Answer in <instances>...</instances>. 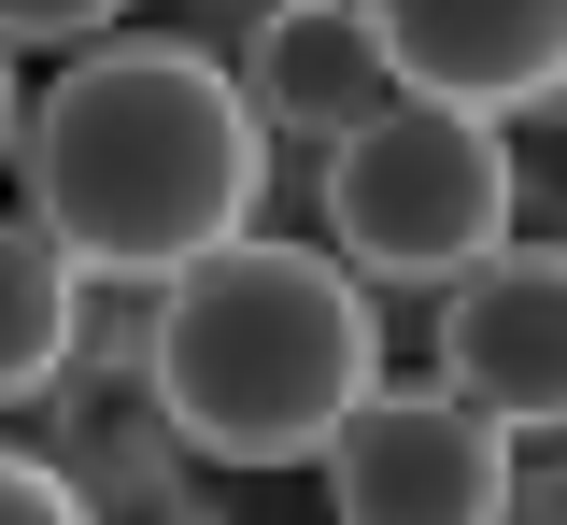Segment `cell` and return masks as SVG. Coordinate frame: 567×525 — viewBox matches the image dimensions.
<instances>
[{"label":"cell","instance_id":"6da1fadb","mask_svg":"<svg viewBox=\"0 0 567 525\" xmlns=\"http://www.w3.org/2000/svg\"><path fill=\"white\" fill-rule=\"evenodd\" d=\"M14 199L85 285H171L213 241H241L270 199V143L241 85L185 29H114L29 85L14 128Z\"/></svg>","mask_w":567,"mask_h":525},{"label":"cell","instance_id":"7a4b0ae2","mask_svg":"<svg viewBox=\"0 0 567 525\" xmlns=\"http://www.w3.org/2000/svg\"><path fill=\"white\" fill-rule=\"evenodd\" d=\"M369 383H383V299L284 227L213 241L142 312V398L199 469H312Z\"/></svg>","mask_w":567,"mask_h":525},{"label":"cell","instance_id":"3957f363","mask_svg":"<svg viewBox=\"0 0 567 525\" xmlns=\"http://www.w3.org/2000/svg\"><path fill=\"white\" fill-rule=\"evenodd\" d=\"M312 199H327V241L354 285H468L511 241L525 171H511V128L454 114V100H398L312 171Z\"/></svg>","mask_w":567,"mask_h":525},{"label":"cell","instance_id":"277c9868","mask_svg":"<svg viewBox=\"0 0 567 525\" xmlns=\"http://www.w3.org/2000/svg\"><path fill=\"white\" fill-rule=\"evenodd\" d=\"M312 469H327V525H511V426H483L440 370H383Z\"/></svg>","mask_w":567,"mask_h":525},{"label":"cell","instance_id":"5b68a950","mask_svg":"<svg viewBox=\"0 0 567 525\" xmlns=\"http://www.w3.org/2000/svg\"><path fill=\"white\" fill-rule=\"evenodd\" d=\"M227 85H241V114H256L270 171H327L369 114L412 100L398 58H383V29H369L354 0H270V14L227 43Z\"/></svg>","mask_w":567,"mask_h":525},{"label":"cell","instance_id":"8992f818","mask_svg":"<svg viewBox=\"0 0 567 525\" xmlns=\"http://www.w3.org/2000/svg\"><path fill=\"white\" fill-rule=\"evenodd\" d=\"M440 383L511 441L567 426V241H496L468 285H440Z\"/></svg>","mask_w":567,"mask_h":525},{"label":"cell","instance_id":"52a82bcc","mask_svg":"<svg viewBox=\"0 0 567 525\" xmlns=\"http://www.w3.org/2000/svg\"><path fill=\"white\" fill-rule=\"evenodd\" d=\"M412 100H454L483 128L567 114V0H354Z\"/></svg>","mask_w":567,"mask_h":525},{"label":"cell","instance_id":"ba28073f","mask_svg":"<svg viewBox=\"0 0 567 525\" xmlns=\"http://www.w3.org/2000/svg\"><path fill=\"white\" fill-rule=\"evenodd\" d=\"M85 299H100V285L71 270L58 241H43L29 214H0V412L71 383V356H85Z\"/></svg>","mask_w":567,"mask_h":525},{"label":"cell","instance_id":"9c48e42d","mask_svg":"<svg viewBox=\"0 0 567 525\" xmlns=\"http://www.w3.org/2000/svg\"><path fill=\"white\" fill-rule=\"evenodd\" d=\"M58 483H71L100 525H185V441H171V412H156V398H128L114 426L58 441Z\"/></svg>","mask_w":567,"mask_h":525},{"label":"cell","instance_id":"30bf717a","mask_svg":"<svg viewBox=\"0 0 567 525\" xmlns=\"http://www.w3.org/2000/svg\"><path fill=\"white\" fill-rule=\"evenodd\" d=\"M114 14H128V0H0V43H14V58H29V43H43V58H85V43H114Z\"/></svg>","mask_w":567,"mask_h":525},{"label":"cell","instance_id":"8fae6325","mask_svg":"<svg viewBox=\"0 0 567 525\" xmlns=\"http://www.w3.org/2000/svg\"><path fill=\"white\" fill-rule=\"evenodd\" d=\"M0 525H100V512H85V497L58 483V454L0 441Z\"/></svg>","mask_w":567,"mask_h":525},{"label":"cell","instance_id":"7c38bea8","mask_svg":"<svg viewBox=\"0 0 567 525\" xmlns=\"http://www.w3.org/2000/svg\"><path fill=\"white\" fill-rule=\"evenodd\" d=\"M14 128H29V72H14V43H0V185H14Z\"/></svg>","mask_w":567,"mask_h":525},{"label":"cell","instance_id":"4fadbf2b","mask_svg":"<svg viewBox=\"0 0 567 525\" xmlns=\"http://www.w3.org/2000/svg\"><path fill=\"white\" fill-rule=\"evenodd\" d=\"M185 525H227V512H185Z\"/></svg>","mask_w":567,"mask_h":525}]
</instances>
